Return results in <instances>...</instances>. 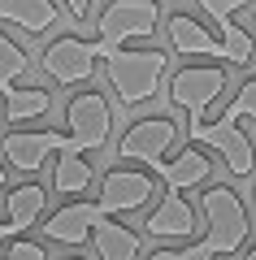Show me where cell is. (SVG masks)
<instances>
[{"mask_svg": "<svg viewBox=\"0 0 256 260\" xmlns=\"http://www.w3.org/2000/svg\"><path fill=\"white\" fill-rule=\"evenodd\" d=\"M144 165L165 182V200H161V208H152V213L144 217V230L152 234V239H187V234L195 230V208L187 204V191L200 186V182H209V174H213L209 156H204L200 148H191L178 160L144 156Z\"/></svg>", "mask_w": 256, "mask_h": 260, "instance_id": "obj_1", "label": "cell"}, {"mask_svg": "<svg viewBox=\"0 0 256 260\" xmlns=\"http://www.w3.org/2000/svg\"><path fill=\"white\" fill-rule=\"evenodd\" d=\"M200 213H204V239L191 243V247L183 251H152L148 260H217V256H230V251H239L247 243V230H252V221H247V208L243 200H239L230 186H209V191H200Z\"/></svg>", "mask_w": 256, "mask_h": 260, "instance_id": "obj_2", "label": "cell"}, {"mask_svg": "<svg viewBox=\"0 0 256 260\" xmlns=\"http://www.w3.org/2000/svg\"><path fill=\"white\" fill-rule=\"evenodd\" d=\"M96 61H104L109 87L126 109L152 100L161 91V74L169 70V52H161V48H113L100 39H96Z\"/></svg>", "mask_w": 256, "mask_h": 260, "instance_id": "obj_3", "label": "cell"}, {"mask_svg": "<svg viewBox=\"0 0 256 260\" xmlns=\"http://www.w3.org/2000/svg\"><path fill=\"white\" fill-rule=\"evenodd\" d=\"M243 117H256V78H247V83L239 87V95L221 109L217 121H200V126H191V148H195V143L217 148L221 156H226V169L235 178H247L256 169L252 139L239 130V121H243Z\"/></svg>", "mask_w": 256, "mask_h": 260, "instance_id": "obj_4", "label": "cell"}, {"mask_svg": "<svg viewBox=\"0 0 256 260\" xmlns=\"http://www.w3.org/2000/svg\"><path fill=\"white\" fill-rule=\"evenodd\" d=\"M61 152V156H82V152H92L82 139L74 135H52V130H9L5 139H0V156L9 160L18 174H35L44 169V160Z\"/></svg>", "mask_w": 256, "mask_h": 260, "instance_id": "obj_5", "label": "cell"}, {"mask_svg": "<svg viewBox=\"0 0 256 260\" xmlns=\"http://www.w3.org/2000/svg\"><path fill=\"white\" fill-rule=\"evenodd\" d=\"M156 0H109L100 22V44H113V48H126V39H148L156 30Z\"/></svg>", "mask_w": 256, "mask_h": 260, "instance_id": "obj_6", "label": "cell"}, {"mask_svg": "<svg viewBox=\"0 0 256 260\" xmlns=\"http://www.w3.org/2000/svg\"><path fill=\"white\" fill-rule=\"evenodd\" d=\"M221 87H226V70H221V65H191V70H178L174 74V83H169V104L187 109L191 126H200L204 113H209V104L221 95Z\"/></svg>", "mask_w": 256, "mask_h": 260, "instance_id": "obj_7", "label": "cell"}, {"mask_svg": "<svg viewBox=\"0 0 256 260\" xmlns=\"http://www.w3.org/2000/svg\"><path fill=\"white\" fill-rule=\"evenodd\" d=\"M92 70H96V44H87L78 35H61V39H52L44 48V74L56 78L61 87L87 83Z\"/></svg>", "mask_w": 256, "mask_h": 260, "instance_id": "obj_8", "label": "cell"}, {"mask_svg": "<svg viewBox=\"0 0 256 260\" xmlns=\"http://www.w3.org/2000/svg\"><path fill=\"white\" fill-rule=\"evenodd\" d=\"M243 5H252V0H200V9L209 13L213 22H217V30H221V48H226V65H235V70H247V65L256 61V44H252V35H243V30L235 26V13L243 9Z\"/></svg>", "mask_w": 256, "mask_h": 260, "instance_id": "obj_9", "label": "cell"}, {"mask_svg": "<svg viewBox=\"0 0 256 260\" xmlns=\"http://www.w3.org/2000/svg\"><path fill=\"white\" fill-rule=\"evenodd\" d=\"M174 139H178V130H174V121L165 117V113L161 117H144V121H135V126L118 139V156H126V160L165 156V152L174 148Z\"/></svg>", "mask_w": 256, "mask_h": 260, "instance_id": "obj_10", "label": "cell"}, {"mask_svg": "<svg viewBox=\"0 0 256 260\" xmlns=\"http://www.w3.org/2000/svg\"><path fill=\"white\" fill-rule=\"evenodd\" d=\"M152 200V178L148 174H135V169H113L104 174V186H100V213L113 217V213H130V208H144Z\"/></svg>", "mask_w": 256, "mask_h": 260, "instance_id": "obj_11", "label": "cell"}, {"mask_svg": "<svg viewBox=\"0 0 256 260\" xmlns=\"http://www.w3.org/2000/svg\"><path fill=\"white\" fill-rule=\"evenodd\" d=\"M165 30H169V48H174V52H187V56H217V61H226L221 39H213L209 30L191 18V13H169V26H165Z\"/></svg>", "mask_w": 256, "mask_h": 260, "instance_id": "obj_12", "label": "cell"}, {"mask_svg": "<svg viewBox=\"0 0 256 260\" xmlns=\"http://www.w3.org/2000/svg\"><path fill=\"white\" fill-rule=\"evenodd\" d=\"M44 208H48V191H44V186H35V182L13 186L9 200H5V234L13 239V234L31 230V225L44 217Z\"/></svg>", "mask_w": 256, "mask_h": 260, "instance_id": "obj_13", "label": "cell"}, {"mask_svg": "<svg viewBox=\"0 0 256 260\" xmlns=\"http://www.w3.org/2000/svg\"><path fill=\"white\" fill-rule=\"evenodd\" d=\"M56 18V0H0V22L22 26L26 35H44Z\"/></svg>", "mask_w": 256, "mask_h": 260, "instance_id": "obj_14", "label": "cell"}, {"mask_svg": "<svg viewBox=\"0 0 256 260\" xmlns=\"http://www.w3.org/2000/svg\"><path fill=\"white\" fill-rule=\"evenodd\" d=\"M92 243H96V256L100 260H135L139 256V234H130L126 225H113V221L96 225Z\"/></svg>", "mask_w": 256, "mask_h": 260, "instance_id": "obj_15", "label": "cell"}, {"mask_svg": "<svg viewBox=\"0 0 256 260\" xmlns=\"http://www.w3.org/2000/svg\"><path fill=\"white\" fill-rule=\"evenodd\" d=\"M26 70H31L26 52H22L9 35H0V95H5V100L18 91V83L26 78Z\"/></svg>", "mask_w": 256, "mask_h": 260, "instance_id": "obj_16", "label": "cell"}, {"mask_svg": "<svg viewBox=\"0 0 256 260\" xmlns=\"http://www.w3.org/2000/svg\"><path fill=\"white\" fill-rule=\"evenodd\" d=\"M92 186V165L82 156H61L56 160V174H52V191L56 195H78Z\"/></svg>", "mask_w": 256, "mask_h": 260, "instance_id": "obj_17", "label": "cell"}, {"mask_svg": "<svg viewBox=\"0 0 256 260\" xmlns=\"http://www.w3.org/2000/svg\"><path fill=\"white\" fill-rule=\"evenodd\" d=\"M48 91H39V87H26V91H13L9 95V113H5V117L9 121H31V117H39V113H48Z\"/></svg>", "mask_w": 256, "mask_h": 260, "instance_id": "obj_18", "label": "cell"}, {"mask_svg": "<svg viewBox=\"0 0 256 260\" xmlns=\"http://www.w3.org/2000/svg\"><path fill=\"white\" fill-rule=\"evenodd\" d=\"M0 260H44V247L39 243H13V247L0 251Z\"/></svg>", "mask_w": 256, "mask_h": 260, "instance_id": "obj_19", "label": "cell"}, {"mask_svg": "<svg viewBox=\"0 0 256 260\" xmlns=\"http://www.w3.org/2000/svg\"><path fill=\"white\" fill-rule=\"evenodd\" d=\"M70 22H92V0H65Z\"/></svg>", "mask_w": 256, "mask_h": 260, "instance_id": "obj_20", "label": "cell"}, {"mask_svg": "<svg viewBox=\"0 0 256 260\" xmlns=\"http://www.w3.org/2000/svg\"><path fill=\"white\" fill-rule=\"evenodd\" d=\"M247 260H256V247H252V251H247Z\"/></svg>", "mask_w": 256, "mask_h": 260, "instance_id": "obj_21", "label": "cell"}, {"mask_svg": "<svg viewBox=\"0 0 256 260\" xmlns=\"http://www.w3.org/2000/svg\"><path fill=\"white\" fill-rule=\"evenodd\" d=\"M252 208H256V186H252Z\"/></svg>", "mask_w": 256, "mask_h": 260, "instance_id": "obj_22", "label": "cell"}, {"mask_svg": "<svg viewBox=\"0 0 256 260\" xmlns=\"http://www.w3.org/2000/svg\"><path fill=\"white\" fill-rule=\"evenodd\" d=\"M0 186H5V169H0Z\"/></svg>", "mask_w": 256, "mask_h": 260, "instance_id": "obj_23", "label": "cell"}, {"mask_svg": "<svg viewBox=\"0 0 256 260\" xmlns=\"http://www.w3.org/2000/svg\"><path fill=\"white\" fill-rule=\"evenodd\" d=\"M74 260H82V256H74Z\"/></svg>", "mask_w": 256, "mask_h": 260, "instance_id": "obj_24", "label": "cell"}]
</instances>
